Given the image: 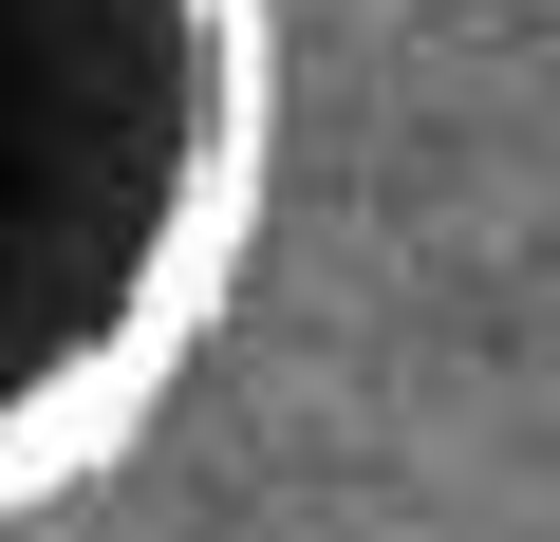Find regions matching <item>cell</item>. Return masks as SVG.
Masks as SVG:
<instances>
[{
    "label": "cell",
    "mask_w": 560,
    "mask_h": 542,
    "mask_svg": "<svg viewBox=\"0 0 560 542\" xmlns=\"http://www.w3.org/2000/svg\"><path fill=\"white\" fill-rule=\"evenodd\" d=\"M280 131L261 0H0V523L206 356Z\"/></svg>",
    "instance_id": "cell-1"
},
{
    "label": "cell",
    "mask_w": 560,
    "mask_h": 542,
    "mask_svg": "<svg viewBox=\"0 0 560 542\" xmlns=\"http://www.w3.org/2000/svg\"><path fill=\"white\" fill-rule=\"evenodd\" d=\"M541 57H560V0H541Z\"/></svg>",
    "instance_id": "cell-2"
}]
</instances>
